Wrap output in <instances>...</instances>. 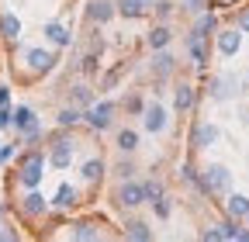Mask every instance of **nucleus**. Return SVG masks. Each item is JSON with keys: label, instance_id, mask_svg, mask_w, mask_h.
<instances>
[{"label": "nucleus", "instance_id": "f257e3e1", "mask_svg": "<svg viewBox=\"0 0 249 242\" xmlns=\"http://www.w3.org/2000/svg\"><path fill=\"white\" fill-rule=\"evenodd\" d=\"M204 187H208V194H225V190L232 187V170L222 166V163L208 166V173H204Z\"/></svg>", "mask_w": 249, "mask_h": 242}, {"label": "nucleus", "instance_id": "f03ea898", "mask_svg": "<svg viewBox=\"0 0 249 242\" xmlns=\"http://www.w3.org/2000/svg\"><path fill=\"white\" fill-rule=\"evenodd\" d=\"M42 166H45V159H42L38 153H31V156L24 159V166H21V184H24V187H38Z\"/></svg>", "mask_w": 249, "mask_h": 242}, {"label": "nucleus", "instance_id": "7ed1b4c3", "mask_svg": "<svg viewBox=\"0 0 249 242\" xmlns=\"http://www.w3.org/2000/svg\"><path fill=\"white\" fill-rule=\"evenodd\" d=\"M111 118H114V104L111 101H104V104H93V107H87V121L93 128H111Z\"/></svg>", "mask_w": 249, "mask_h": 242}, {"label": "nucleus", "instance_id": "20e7f679", "mask_svg": "<svg viewBox=\"0 0 249 242\" xmlns=\"http://www.w3.org/2000/svg\"><path fill=\"white\" fill-rule=\"evenodd\" d=\"M114 4H111V0H90V4H87V17L93 21V24H104V21H111L114 17Z\"/></svg>", "mask_w": 249, "mask_h": 242}, {"label": "nucleus", "instance_id": "39448f33", "mask_svg": "<svg viewBox=\"0 0 249 242\" xmlns=\"http://www.w3.org/2000/svg\"><path fill=\"white\" fill-rule=\"evenodd\" d=\"M235 86H239L235 76H214V80H211V97H214V101H229V97L239 94Z\"/></svg>", "mask_w": 249, "mask_h": 242}, {"label": "nucleus", "instance_id": "423d86ee", "mask_svg": "<svg viewBox=\"0 0 249 242\" xmlns=\"http://www.w3.org/2000/svg\"><path fill=\"white\" fill-rule=\"evenodd\" d=\"M242 45V32L239 28H229V32H218V52L222 55H235Z\"/></svg>", "mask_w": 249, "mask_h": 242}, {"label": "nucleus", "instance_id": "0eeeda50", "mask_svg": "<svg viewBox=\"0 0 249 242\" xmlns=\"http://www.w3.org/2000/svg\"><path fill=\"white\" fill-rule=\"evenodd\" d=\"M28 63H31V69H35V73H49V69L55 66V55L45 52V49H28Z\"/></svg>", "mask_w": 249, "mask_h": 242}, {"label": "nucleus", "instance_id": "6e6552de", "mask_svg": "<svg viewBox=\"0 0 249 242\" xmlns=\"http://www.w3.org/2000/svg\"><path fill=\"white\" fill-rule=\"evenodd\" d=\"M70 159H73V142H70V138H59V142L52 145V156H49V163L62 170V166H70Z\"/></svg>", "mask_w": 249, "mask_h": 242}, {"label": "nucleus", "instance_id": "1a4fd4ad", "mask_svg": "<svg viewBox=\"0 0 249 242\" xmlns=\"http://www.w3.org/2000/svg\"><path fill=\"white\" fill-rule=\"evenodd\" d=\"M118 204H121V207H139V204H145L142 184H124V187L118 190Z\"/></svg>", "mask_w": 249, "mask_h": 242}, {"label": "nucleus", "instance_id": "9d476101", "mask_svg": "<svg viewBox=\"0 0 249 242\" xmlns=\"http://www.w3.org/2000/svg\"><path fill=\"white\" fill-rule=\"evenodd\" d=\"M0 35H4L7 42H14V38L21 35V17H18L14 11H4V14H0Z\"/></svg>", "mask_w": 249, "mask_h": 242}, {"label": "nucleus", "instance_id": "9b49d317", "mask_svg": "<svg viewBox=\"0 0 249 242\" xmlns=\"http://www.w3.org/2000/svg\"><path fill=\"white\" fill-rule=\"evenodd\" d=\"M145 128H149V132H163V128H166V111H163V104H149V107H145Z\"/></svg>", "mask_w": 249, "mask_h": 242}, {"label": "nucleus", "instance_id": "f8f14e48", "mask_svg": "<svg viewBox=\"0 0 249 242\" xmlns=\"http://www.w3.org/2000/svg\"><path fill=\"white\" fill-rule=\"evenodd\" d=\"M187 49H191V59H194V66H204V63H208V45H204V35L191 32V42H187Z\"/></svg>", "mask_w": 249, "mask_h": 242}, {"label": "nucleus", "instance_id": "ddd939ff", "mask_svg": "<svg viewBox=\"0 0 249 242\" xmlns=\"http://www.w3.org/2000/svg\"><path fill=\"white\" fill-rule=\"evenodd\" d=\"M214 142H218V128H214V125H208V121H204V125L194 128V145H197V149H208V145H214Z\"/></svg>", "mask_w": 249, "mask_h": 242}, {"label": "nucleus", "instance_id": "4468645a", "mask_svg": "<svg viewBox=\"0 0 249 242\" xmlns=\"http://www.w3.org/2000/svg\"><path fill=\"white\" fill-rule=\"evenodd\" d=\"M45 38H49L52 45H59V49H66V45H70V32H66V28H62L59 21L45 24Z\"/></svg>", "mask_w": 249, "mask_h": 242}, {"label": "nucleus", "instance_id": "2eb2a0df", "mask_svg": "<svg viewBox=\"0 0 249 242\" xmlns=\"http://www.w3.org/2000/svg\"><path fill=\"white\" fill-rule=\"evenodd\" d=\"M21 207H24V215L38 218V215H42V211H45L49 204H45V197H42V194H35V187H31V194L24 197V204H21Z\"/></svg>", "mask_w": 249, "mask_h": 242}, {"label": "nucleus", "instance_id": "dca6fc26", "mask_svg": "<svg viewBox=\"0 0 249 242\" xmlns=\"http://www.w3.org/2000/svg\"><path fill=\"white\" fill-rule=\"evenodd\" d=\"M191 107H194V86H191V83H180V86H177V111L187 114Z\"/></svg>", "mask_w": 249, "mask_h": 242}, {"label": "nucleus", "instance_id": "f3484780", "mask_svg": "<svg viewBox=\"0 0 249 242\" xmlns=\"http://www.w3.org/2000/svg\"><path fill=\"white\" fill-rule=\"evenodd\" d=\"M152 69H156V76H166V73H173V55H170L166 49H156Z\"/></svg>", "mask_w": 249, "mask_h": 242}, {"label": "nucleus", "instance_id": "a211bd4d", "mask_svg": "<svg viewBox=\"0 0 249 242\" xmlns=\"http://www.w3.org/2000/svg\"><path fill=\"white\" fill-rule=\"evenodd\" d=\"M249 215V197L246 194H232L229 197V218H246Z\"/></svg>", "mask_w": 249, "mask_h": 242}, {"label": "nucleus", "instance_id": "6ab92c4d", "mask_svg": "<svg viewBox=\"0 0 249 242\" xmlns=\"http://www.w3.org/2000/svg\"><path fill=\"white\" fill-rule=\"evenodd\" d=\"M149 45H152V49H166V45H170V28H166V24H156L152 32H149Z\"/></svg>", "mask_w": 249, "mask_h": 242}, {"label": "nucleus", "instance_id": "aec40b11", "mask_svg": "<svg viewBox=\"0 0 249 242\" xmlns=\"http://www.w3.org/2000/svg\"><path fill=\"white\" fill-rule=\"evenodd\" d=\"M14 125H18L21 132L35 128V125H38V121H35V111H31V107H18V111H14Z\"/></svg>", "mask_w": 249, "mask_h": 242}, {"label": "nucleus", "instance_id": "412c9836", "mask_svg": "<svg viewBox=\"0 0 249 242\" xmlns=\"http://www.w3.org/2000/svg\"><path fill=\"white\" fill-rule=\"evenodd\" d=\"M124 235H128V239H139V242H149V239H152V232H149L145 222H128V225H124Z\"/></svg>", "mask_w": 249, "mask_h": 242}, {"label": "nucleus", "instance_id": "4be33fe9", "mask_svg": "<svg viewBox=\"0 0 249 242\" xmlns=\"http://www.w3.org/2000/svg\"><path fill=\"white\" fill-rule=\"evenodd\" d=\"M118 149H121V153H135V149H139V135H135L132 128L118 132Z\"/></svg>", "mask_w": 249, "mask_h": 242}, {"label": "nucleus", "instance_id": "5701e85b", "mask_svg": "<svg viewBox=\"0 0 249 242\" xmlns=\"http://www.w3.org/2000/svg\"><path fill=\"white\" fill-rule=\"evenodd\" d=\"M83 180H87V184H97V180H101V173H104V163L101 159H90V163H83Z\"/></svg>", "mask_w": 249, "mask_h": 242}, {"label": "nucleus", "instance_id": "b1692460", "mask_svg": "<svg viewBox=\"0 0 249 242\" xmlns=\"http://www.w3.org/2000/svg\"><path fill=\"white\" fill-rule=\"evenodd\" d=\"M145 0H118V14H124V17H139L145 7Z\"/></svg>", "mask_w": 249, "mask_h": 242}, {"label": "nucleus", "instance_id": "393cba45", "mask_svg": "<svg viewBox=\"0 0 249 242\" xmlns=\"http://www.w3.org/2000/svg\"><path fill=\"white\" fill-rule=\"evenodd\" d=\"M55 207H70V204H76V190L70 187V184H62L59 187V194H55V201H52Z\"/></svg>", "mask_w": 249, "mask_h": 242}, {"label": "nucleus", "instance_id": "a878e982", "mask_svg": "<svg viewBox=\"0 0 249 242\" xmlns=\"http://www.w3.org/2000/svg\"><path fill=\"white\" fill-rule=\"evenodd\" d=\"M70 97H73L76 107H90V104H93V94H90L87 86H73V90H70Z\"/></svg>", "mask_w": 249, "mask_h": 242}, {"label": "nucleus", "instance_id": "bb28decb", "mask_svg": "<svg viewBox=\"0 0 249 242\" xmlns=\"http://www.w3.org/2000/svg\"><path fill=\"white\" fill-rule=\"evenodd\" d=\"M142 197L152 204V201H160L163 197V184H160V180H149V184H142Z\"/></svg>", "mask_w": 249, "mask_h": 242}, {"label": "nucleus", "instance_id": "cd10ccee", "mask_svg": "<svg viewBox=\"0 0 249 242\" xmlns=\"http://www.w3.org/2000/svg\"><path fill=\"white\" fill-rule=\"evenodd\" d=\"M76 121H80V111H76V107H66V111H59V125H62V128H73Z\"/></svg>", "mask_w": 249, "mask_h": 242}, {"label": "nucleus", "instance_id": "c85d7f7f", "mask_svg": "<svg viewBox=\"0 0 249 242\" xmlns=\"http://www.w3.org/2000/svg\"><path fill=\"white\" fill-rule=\"evenodd\" d=\"M73 239H97V232H93V225L80 222V225H73Z\"/></svg>", "mask_w": 249, "mask_h": 242}, {"label": "nucleus", "instance_id": "c756f323", "mask_svg": "<svg viewBox=\"0 0 249 242\" xmlns=\"http://www.w3.org/2000/svg\"><path fill=\"white\" fill-rule=\"evenodd\" d=\"M211 28H214V17H211V14H204V17H201V21H197V24H194V32H197V35H204V38H208V32H211Z\"/></svg>", "mask_w": 249, "mask_h": 242}, {"label": "nucleus", "instance_id": "7c9ffc66", "mask_svg": "<svg viewBox=\"0 0 249 242\" xmlns=\"http://www.w3.org/2000/svg\"><path fill=\"white\" fill-rule=\"evenodd\" d=\"M152 207H156V215H160V218H170V201H166V197L152 201Z\"/></svg>", "mask_w": 249, "mask_h": 242}, {"label": "nucleus", "instance_id": "2f4dec72", "mask_svg": "<svg viewBox=\"0 0 249 242\" xmlns=\"http://www.w3.org/2000/svg\"><path fill=\"white\" fill-rule=\"evenodd\" d=\"M222 235H225V239H239V225H235V222H225V225H222Z\"/></svg>", "mask_w": 249, "mask_h": 242}, {"label": "nucleus", "instance_id": "473e14b6", "mask_svg": "<svg viewBox=\"0 0 249 242\" xmlns=\"http://www.w3.org/2000/svg\"><path fill=\"white\" fill-rule=\"evenodd\" d=\"M11 121H14V114L7 111V104H0V128H7Z\"/></svg>", "mask_w": 249, "mask_h": 242}, {"label": "nucleus", "instance_id": "72a5a7b5", "mask_svg": "<svg viewBox=\"0 0 249 242\" xmlns=\"http://www.w3.org/2000/svg\"><path fill=\"white\" fill-rule=\"evenodd\" d=\"M170 0H160V4H156V17H170Z\"/></svg>", "mask_w": 249, "mask_h": 242}, {"label": "nucleus", "instance_id": "f704fd0d", "mask_svg": "<svg viewBox=\"0 0 249 242\" xmlns=\"http://www.w3.org/2000/svg\"><path fill=\"white\" fill-rule=\"evenodd\" d=\"M132 173H135V166H132V163H118V176H121V180H128Z\"/></svg>", "mask_w": 249, "mask_h": 242}, {"label": "nucleus", "instance_id": "c9c22d12", "mask_svg": "<svg viewBox=\"0 0 249 242\" xmlns=\"http://www.w3.org/2000/svg\"><path fill=\"white\" fill-rule=\"evenodd\" d=\"M201 239H208V242H222L225 235H222V228H208V232H204Z\"/></svg>", "mask_w": 249, "mask_h": 242}, {"label": "nucleus", "instance_id": "e433bc0d", "mask_svg": "<svg viewBox=\"0 0 249 242\" xmlns=\"http://www.w3.org/2000/svg\"><path fill=\"white\" fill-rule=\"evenodd\" d=\"M239 32H242V35H249V11H242V14H239Z\"/></svg>", "mask_w": 249, "mask_h": 242}, {"label": "nucleus", "instance_id": "4c0bfd02", "mask_svg": "<svg viewBox=\"0 0 249 242\" xmlns=\"http://www.w3.org/2000/svg\"><path fill=\"white\" fill-rule=\"evenodd\" d=\"M124 107H128L132 114H139V111H142V101H139V97H128V104H124Z\"/></svg>", "mask_w": 249, "mask_h": 242}, {"label": "nucleus", "instance_id": "58836bf2", "mask_svg": "<svg viewBox=\"0 0 249 242\" xmlns=\"http://www.w3.org/2000/svg\"><path fill=\"white\" fill-rule=\"evenodd\" d=\"M7 101H11V90H7V86H0V104H7Z\"/></svg>", "mask_w": 249, "mask_h": 242}, {"label": "nucleus", "instance_id": "ea45409f", "mask_svg": "<svg viewBox=\"0 0 249 242\" xmlns=\"http://www.w3.org/2000/svg\"><path fill=\"white\" fill-rule=\"evenodd\" d=\"M187 4H191V11H201V7L208 4V0H187Z\"/></svg>", "mask_w": 249, "mask_h": 242}, {"label": "nucleus", "instance_id": "a19ab883", "mask_svg": "<svg viewBox=\"0 0 249 242\" xmlns=\"http://www.w3.org/2000/svg\"><path fill=\"white\" fill-rule=\"evenodd\" d=\"M242 125H249V107H242Z\"/></svg>", "mask_w": 249, "mask_h": 242}, {"label": "nucleus", "instance_id": "79ce46f5", "mask_svg": "<svg viewBox=\"0 0 249 242\" xmlns=\"http://www.w3.org/2000/svg\"><path fill=\"white\" fill-rule=\"evenodd\" d=\"M246 222H249V215H246Z\"/></svg>", "mask_w": 249, "mask_h": 242}]
</instances>
